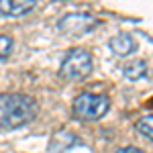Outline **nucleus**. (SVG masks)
<instances>
[{
  "label": "nucleus",
  "mask_w": 153,
  "mask_h": 153,
  "mask_svg": "<svg viewBox=\"0 0 153 153\" xmlns=\"http://www.w3.org/2000/svg\"><path fill=\"white\" fill-rule=\"evenodd\" d=\"M114 153H143L139 147H120V149H117Z\"/></svg>",
  "instance_id": "10"
},
{
  "label": "nucleus",
  "mask_w": 153,
  "mask_h": 153,
  "mask_svg": "<svg viewBox=\"0 0 153 153\" xmlns=\"http://www.w3.org/2000/svg\"><path fill=\"white\" fill-rule=\"evenodd\" d=\"M35 8V0H0V14L8 19L25 16Z\"/></svg>",
  "instance_id": "5"
},
{
  "label": "nucleus",
  "mask_w": 153,
  "mask_h": 153,
  "mask_svg": "<svg viewBox=\"0 0 153 153\" xmlns=\"http://www.w3.org/2000/svg\"><path fill=\"white\" fill-rule=\"evenodd\" d=\"M110 98L106 94H94V92H82L74 100V114L82 120H98L108 112Z\"/></svg>",
  "instance_id": "2"
},
{
  "label": "nucleus",
  "mask_w": 153,
  "mask_h": 153,
  "mask_svg": "<svg viewBox=\"0 0 153 153\" xmlns=\"http://www.w3.org/2000/svg\"><path fill=\"white\" fill-rule=\"evenodd\" d=\"M14 47V39L8 35H0V59H6L12 53Z\"/></svg>",
  "instance_id": "9"
},
{
  "label": "nucleus",
  "mask_w": 153,
  "mask_h": 153,
  "mask_svg": "<svg viewBox=\"0 0 153 153\" xmlns=\"http://www.w3.org/2000/svg\"><path fill=\"white\" fill-rule=\"evenodd\" d=\"M137 133L145 137L147 141H151L153 139V117L151 114H147V117H143L137 120Z\"/></svg>",
  "instance_id": "8"
},
{
  "label": "nucleus",
  "mask_w": 153,
  "mask_h": 153,
  "mask_svg": "<svg viewBox=\"0 0 153 153\" xmlns=\"http://www.w3.org/2000/svg\"><path fill=\"white\" fill-rule=\"evenodd\" d=\"M98 21L90 12H68L57 21V29L70 37H82L94 29Z\"/></svg>",
  "instance_id": "4"
},
{
  "label": "nucleus",
  "mask_w": 153,
  "mask_h": 153,
  "mask_svg": "<svg viewBox=\"0 0 153 153\" xmlns=\"http://www.w3.org/2000/svg\"><path fill=\"white\" fill-rule=\"evenodd\" d=\"M90 74H92V55L86 49H71L63 57L61 68H59V76L70 82L84 80Z\"/></svg>",
  "instance_id": "3"
},
{
  "label": "nucleus",
  "mask_w": 153,
  "mask_h": 153,
  "mask_svg": "<svg viewBox=\"0 0 153 153\" xmlns=\"http://www.w3.org/2000/svg\"><path fill=\"white\" fill-rule=\"evenodd\" d=\"M123 76L127 80H133V82L145 78L147 76V63H145V59H133L127 65H123Z\"/></svg>",
  "instance_id": "7"
},
{
  "label": "nucleus",
  "mask_w": 153,
  "mask_h": 153,
  "mask_svg": "<svg viewBox=\"0 0 153 153\" xmlns=\"http://www.w3.org/2000/svg\"><path fill=\"white\" fill-rule=\"evenodd\" d=\"M37 114L33 98L23 94H0V131H12L25 127Z\"/></svg>",
  "instance_id": "1"
},
{
  "label": "nucleus",
  "mask_w": 153,
  "mask_h": 153,
  "mask_svg": "<svg viewBox=\"0 0 153 153\" xmlns=\"http://www.w3.org/2000/svg\"><path fill=\"white\" fill-rule=\"evenodd\" d=\"M108 47H110L112 53H117V55H131V53L137 51V41L129 33H120V35L112 37L108 41Z\"/></svg>",
  "instance_id": "6"
}]
</instances>
